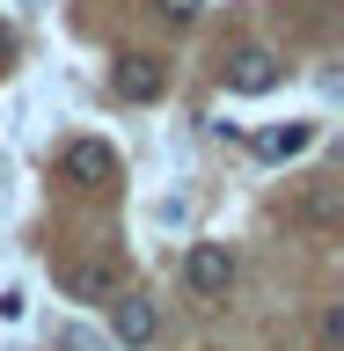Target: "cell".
Segmentation results:
<instances>
[{"instance_id": "cell-1", "label": "cell", "mask_w": 344, "mask_h": 351, "mask_svg": "<svg viewBox=\"0 0 344 351\" xmlns=\"http://www.w3.org/2000/svg\"><path fill=\"white\" fill-rule=\"evenodd\" d=\"M183 285H191L198 300H220V293L235 285V249H227V241H198L191 256H183Z\"/></svg>"}, {"instance_id": "cell-2", "label": "cell", "mask_w": 344, "mask_h": 351, "mask_svg": "<svg viewBox=\"0 0 344 351\" xmlns=\"http://www.w3.org/2000/svg\"><path fill=\"white\" fill-rule=\"evenodd\" d=\"M220 88L227 95H264V88H279V59L264 51V44H242L220 59Z\"/></svg>"}, {"instance_id": "cell-3", "label": "cell", "mask_w": 344, "mask_h": 351, "mask_svg": "<svg viewBox=\"0 0 344 351\" xmlns=\"http://www.w3.org/2000/svg\"><path fill=\"white\" fill-rule=\"evenodd\" d=\"M154 329H161V307H154L147 293H110V337L125 351H147Z\"/></svg>"}, {"instance_id": "cell-4", "label": "cell", "mask_w": 344, "mask_h": 351, "mask_svg": "<svg viewBox=\"0 0 344 351\" xmlns=\"http://www.w3.org/2000/svg\"><path fill=\"white\" fill-rule=\"evenodd\" d=\"M59 176L81 183V191H103V183H117V147H110V139H73V147L59 154Z\"/></svg>"}, {"instance_id": "cell-5", "label": "cell", "mask_w": 344, "mask_h": 351, "mask_svg": "<svg viewBox=\"0 0 344 351\" xmlns=\"http://www.w3.org/2000/svg\"><path fill=\"white\" fill-rule=\"evenodd\" d=\"M161 81H169V73H161V59H147V51H125V59L110 66V88H117L125 103H154Z\"/></svg>"}, {"instance_id": "cell-6", "label": "cell", "mask_w": 344, "mask_h": 351, "mask_svg": "<svg viewBox=\"0 0 344 351\" xmlns=\"http://www.w3.org/2000/svg\"><path fill=\"white\" fill-rule=\"evenodd\" d=\"M59 285H66V300H81V307H110V293H117V271H110V263H66Z\"/></svg>"}, {"instance_id": "cell-7", "label": "cell", "mask_w": 344, "mask_h": 351, "mask_svg": "<svg viewBox=\"0 0 344 351\" xmlns=\"http://www.w3.org/2000/svg\"><path fill=\"white\" fill-rule=\"evenodd\" d=\"M308 147H315V125H308V117L257 132V154H264V161H293V154H308Z\"/></svg>"}, {"instance_id": "cell-8", "label": "cell", "mask_w": 344, "mask_h": 351, "mask_svg": "<svg viewBox=\"0 0 344 351\" xmlns=\"http://www.w3.org/2000/svg\"><path fill=\"white\" fill-rule=\"evenodd\" d=\"M154 15H169V22H191V15H198V0H154Z\"/></svg>"}, {"instance_id": "cell-9", "label": "cell", "mask_w": 344, "mask_h": 351, "mask_svg": "<svg viewBox=\"0 0 344 351\" xmlns=\"http://www.w3.org/2000/svg\"><path fill=\"white\" fill-rule=\"evenodd\" d=\"M330 213H337V197H330V191L308 197V219H315V227H330Z\"/></svg>"}, {"instance_id": "cell-10", "label": "cell", "mask_w": 344, "mask_h": 351, "mask_svg": "<svg viewBox=\"0 0 344 351\" xmlns=\"http://www.w3.org/2000/svg\"><path fill=\"white\" fill-rule=\"evenodd\" d=\"M0 59H8V29H0Z\"/></svg>"}]
</instances>
